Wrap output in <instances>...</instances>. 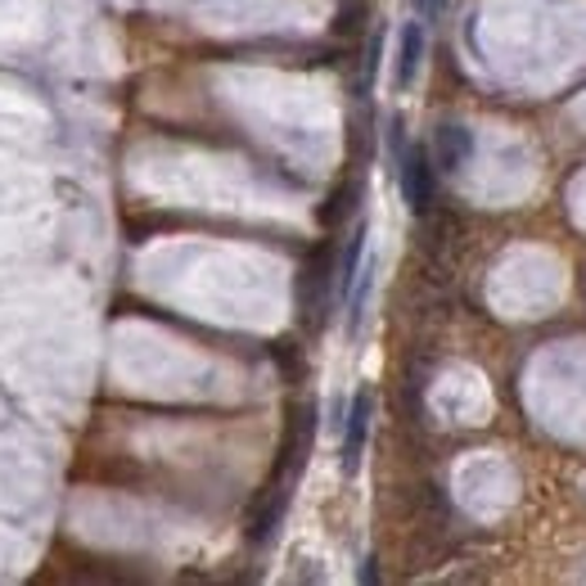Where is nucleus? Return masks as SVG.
I'll return each mask as SVG.
<instances>
[{"mask_svg": "<svg viewBox=\"0 0 586 586\" xmlns=\"http://www.w3.org/2000/svg\"><path fill=\"white\" fill-rule=\"evenodd\" d=\"M335 284H339V262H335V244L325 239V244L312 253V258H307L303 276H298V312H303V320H307L312 329L325 325L329 298H335Z\"/></svg>", "mask_w": 586, "mask_h": 586, "instance_id": "nucleus-1", "label": "nucleus"}, {"mask_svg": "<svg viewBox=\"0 0 586 586\" xmlns=\"http://www.w3.org/2000/svg\"><path fill=\"white\" fill-rule=\"evenodd\" d=\"M397 172H401V195H407V208L415 216H429L433 212V199H437V163H433V150H424V144H411Z\"/></svg>", "mask_w": 586, "mask_h": 586, "instance_id": "nucleus-2", "label": "nucleus"}, {"mask_svg": "<svg viewBox=\"0 0 586 586\" xmlns=\"http://www.w3.org/2000/svg\"><path fill=\"white\" fill-rule=\"evenodd\" d=\"M371 420H375V392L371 388H356L352 411H348V429H343V452H339L343 479H356L361 456H365V437H371Z\"/></svg>", "mask_w": 586, "mask_h": 586, "instance_id": "nucleus-3", "label": "nucleus"}, {"mask_svg": "<svg viewBox=\"0 0 586 586\" xmlns=\"http://www.w3.org/2000/svg\"><path fill=\"white\" fill-rule=\"evenodd\" d=\"M429 23L424 19H411L401 27V46H397V63H392V86L397 91H411L415 78H420V63H424V46H429Z\"/></svg>", "mask_w": 586, "mask_h": 586, "instance_id": "nucleus-4", "label": "nucleus"}, {"mask_svg": "<svg viewBox=\"0 0 586 586\" xmlns=\"http://www.w3.org/2000/svg\"><path fill=\"white\" fill-rule=\"evenodd\" d=\"M473 159V131L465 122H443L433 131V163L437 172H460Z\"/></svg>", "mask_w": 586, "mask_h": 586, "instance_id": "nucleus-5", "label": "nucleus"}, {"mask_svg": "<svg viewBox=\"0 0 586 586\" xmlns=\"http://www.w3.org/2000/svg\"><path fill=\"white\" fill-rule=\"evenodd\" d=\"M361 262H365V222H356L352 226V235H348V244H343V258H339V298L348 303V293H352V284H356V271H361Z\"/></svg>", "mask_w": 586, "mask_h": 586, "instance_id": "nucleus-6", "label": "nucleus"}, {"mask_svg": "<svg viewBox=\"0 0 586 586\" xmlns=\"http://www.w3.org/2000/svg\"><path fill=\"white\" fill-rule=\"evenodd\" d=\"M371 289H375V258H365L356 271V284L348 293V335H356L361 320H365V303H371Z\"/></svg>", "mask_w": 586, "mask_h": 586, "instance_id": "nucleus-7", "label": "nucleus"}, {"mask_svg": "<svg viewBox=\"0 0 586 586\" xmlns=\"http://www.w3.org/2000/svg\"><path fill=\"white\" fill-rule=\"evenodd\" d=\"M356 199H361V186H356V180H348V186H339L335 195L325 199V208L316 212V216H320V226H325V231L343 226L348 216H352V208H356Z\"/></svg>", "mask_w": 586, "mask_h": 586, "instance_id": "nucleus-8", "label": "nucleus"}, {"mask_svg": "<svg viewBox=\"0 0 586 586\" xmlns=\"http://www.w3.org/2000/svg\"><path fill=\"white\" fill-rule=\"evenodd\" d=\"M379 59H384V32L375 27V36H371V46H365V68H361V91H371V82H375V72H379Z\"/></svg>", "mask_w": 586, "mask_h": 586, "instance_id": "nucleus-9", "label": "nucleus"}, {"mask_svg": "<svg viewBox=\"0 0 586 586\" xmlns=\"http://www.w3.org/2000/svg\"><path fill=\"white\" fill-rule=\"evenodd\" d=\"M388 154L392 167H401V159H407V127H401V118H388Z\"/></svg>", "mask_w": 586, "mask_h": 586, "instance_id": "nucleus-10", "label": "nucleus"}, {"mask_svg": "<svg viewBox=\"0 0 586 586\" xmlns=\"http://www.w3.org/2000/svg\"><path fill=\"white\" fill-rule=\"evenodd\" d=\"M411 5H415V14H420L424 23H437V14H443L447 0H411Z\"/></svg>", "mask_w": 586, "mask_h": 586, "instance_id": "nucleus-11", "label": "nucleus"}, {"mask_svg": "<svg viewBox=\"0 0 586 586\" xmlns=\"http://www.w3.org/2000/svg\"><path fill=\"white\" fill-rule=\"evenodd\" d=\"M361 582H379V569H375V560H365V569H361Z\"/></svg>", "mask_w": 586, "mask_h": 586, "instance_id": "nucleus-12", "label": "nucleus"}]
</instances>
